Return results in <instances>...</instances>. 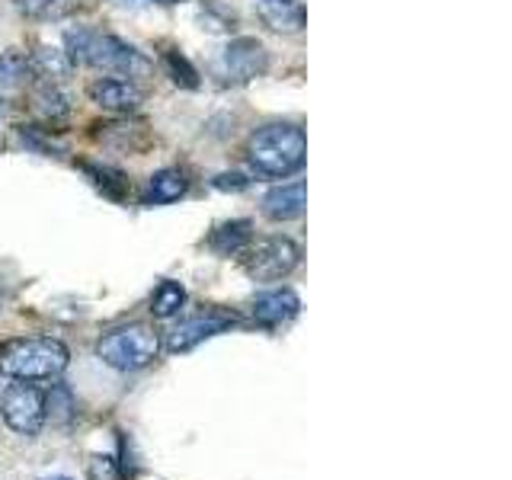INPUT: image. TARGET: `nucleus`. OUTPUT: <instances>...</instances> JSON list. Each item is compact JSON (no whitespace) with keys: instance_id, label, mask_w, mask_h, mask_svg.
Masks as SVG:
<instances>
[{"instance_id":"f257e3e1","label":"nucleus","mask_w":512,"mask_h":480,"mask_svg":"<svg viewBox=\"0 0 512 480\" xmlns=\"http://www.w3.org/2000/svg\"><path fill=\"white\" fill-rule=\"evenodd\" d=\"M64 52L71 61L90 64L96 71H109L119 77H148L151 74V61L144 58L135 45L122 42L119 36H109V32H96L90 26H77L64 32Z\"/></svg>"},{"instance_id":"f03ea898","label":"nucleus","mask_w":512,"mask_h":480,"mask_svg":"<svg viewBox=\"0 0 512 480\" xmlns=\"http://www.w3.org/2000/svg\"><path fill=\"white\" fill-rule=\"evenodd\" d=\"M304 157H308V141L298 125L276 122V125H263L256 128L247 141V160L256 173L272 176V180H282V176H292L304 167Z\"/></svg>"},{"instance_id":"7ed1b4c3","label":"nucleus","mask_w":512,"mask_h":480,"mask_svg":"<svg viewBox=\"0 0 512 480\" xmlns=\"http://www.w3.org/2000/svg\"><path fill=\"white\" fill-rule=\"evenodd\" d=\"M71 362V352L55 336H20L0 346V372L13 381H52Z\"/></svg>"},{"instance_id":"20e7f679","label":"nucleus","mask_w":512,"mask_h":480,"mask_svg":"<svg viewBox=\"0 0 512 480\" xmlns=\"http://www.w3.org/2000/svg\"><path fill=\"white\" fill-rule=\"evenodd\" d=\"M160 352V333L148 324H125L100 336L96 356L116 372H141Z\"/></svg>"},{"instance_id":"39448f33","label":"nucleus","mask_w":512,"mask_h":480,"mask_svg":"<svg viewBox=\"0 0 512 480\" xmlns=\"http://www.w3.org/2000/svg\"><path fill=\"white\" fill-rule=\"evenodd\" d=\"M301 263V250L288 237H263L240 250V266L253 282H279Z\"/></svg>"},{"instance_id":"423d86ee","label":"nucleus","mask_w":512,"mask_h":480,"mask_svg":"<svg viewBox=\"0 0 512 480\" xmlns=\"http://www.w3.org/2000/svg\"><path fill=\"white\" fill-rule=\"evenodd\" d=\"M0 416L16 436H39L48 420L45 394L32 381H16L0 394Z\"/></svg>"},{"instance_id":"0eeeda50","label":"nucleus","mask_w":512,"mask_h":480,"mask_svg":"<svg viewBox=\"0 0 512 480\" xmlns=\"http://www.w3.org/2000/svg\"><path fill=\"white\" fill-rule=\"evenodd\" d=\"M266 68H269L266 48L263 42H256L250 36L224 45V52L218 55V64H215V71L224 84H247V80L266 74Z\"/></svg>"},{"instance_id":"6e6552de","label":"nucleus","mask_w":512,"mask_h":480,"mask_svg":"<svg viewBox=\"0 0 512 480\" xmlns=\"http://www.w3.org/2000/svg\"><path fill=\"white\" fill-rule=\"evenodd\" d=\"M237 324V317L228 314V311H218V308H208L196 317H186L180 320L170 333H167V349L170 352H189V349H196L199 343L205 340H212V336L224 333L228 327Z\"/></svg>"},{"instance_id":"1a4fd4ad","label":"nucleus","mask_w":512,"mask_h":480,"mask_svg":"<svg viewBox=\"0 0 512 480\" xmlns=\"http://www.w3.org/2000/svg\"><path fill=\"white\" fill-rule=\"evenodd\" d=\"M90 100L109 112H135L144 103V90L125 77H100L87 87Z\"/></svg>"},{"instance_id":"9d476101","label":"nucleus","mask_w":512,"mask_h":480,"mask_svg":"<svg viewBox=\"0 0 512 480\" xmlns=\"http://www.w3.org/2000/svg\"><path fill=\"white\" fill-rule=\"evenodd\" d=\"M301 311V301L292 288H272L253 301V320L260 327H282Z\"/></svg>"},{"instance_id":"9b49d317","label":"nucleus","mask_w":512,"mask_h":480,"mask_svg":"<svg viewBox=\"0 0 512 480\" xmlns=\"http://www.w3.org/2000/svg\"><path fill=\"white\" fill-rule=\"evenodd\" d=\"M304 196H308V189H304L301 180L269 189L263 199V215L269 221H295L304 212Z\"/></svg>"},{"instance_id":"f8f14e48","label":"nucleus","mask_w":512,"mask_h":480,"mask_svg":"<svg viewBox=\"0 0 512 480\" xmlns=\"http://www.w3.org/2000/svg\"><path fill=\"white\" fill-rule=\"evenodd\" d=\"M29 71L36 74V77H42L45 84H61V80H68L71 77V71H74V61L68 58V52L64 48H52V45H42V48H36L32 52V58H29Z\"/></svg>"},{"instance_id":"ddd939ff","label":"nucleus","mask_w":512,"mask_h":480,"mask_svg":"<svg viewBox=\"0 0 512 480\" xmlns=\"http://www.w3.org/2000/svg\"><path fill=\"white\" fill-rule=\"evenodd\" d=\"M186 189H189V180L180 170H160V173L151 176V186H148V196H144V202H148V205H167V202L183 199Z\"/></svg>"},{"instance_id":"4468645a","label":"nucleus","mask_w":512,"mask_h":480,"mask_svg":"<svg viewBox=\"0 0 512 480\" xmlns=\"http://www.w3.org/2000/svg\"><path fill=\"white\" fill-rule=\"evenodd\" d=\"M250 244V221H231L221 224V228L208 237V247L221 256H234Z\"/></svg>"},{"instance_id":"2eb2a0df","label":"nucleus","mask_w":512,"mask_h":480,"mask_svg":"<svg viewBox=\"0 0 512 480\" xmlns=\"http://www.w3.org/2000/svg\"><path fill=\"white\" fill-rule=\"evenodd\" d=\"M186 304V288L180 282H160L154 288V295H151V314L160 317V320H167V317H176L180 314V308Z\"/></svg>"},{"instance_id":"dca6fc26","label":"nucleus","mask_w":512,"mask_h":480,"mask_svg":"<svg viewBox=\"0 0 512 480\" xmlns=\"http://www.w3.org/2000/svg\"><path fill=\"white\" fill-rule=\"evenodd\" d=\"M13 4L29 20H58V16L80 7V0H13Z\"/></svg>"},{"instance_id":"f3484780","label":"nucleus","mask_w":512,"mask_h":480,"mask_svg":"<svg viewBox=\"0 0 512 480\" xmlns=\"http://www.w3.org/2000/svg\"><path fill=\"white\" fill-rule=\"evenodd\" d=\"M263 20L272 29L295 32V29H301V10L288 4V0H269V4L263 7Z\"/></svg>"},{"instance_id":"a211bd4d","label":"nucleus","mask_w":512,"mask_h":480,"mask_svg":"<svg viewBox=\"0 0 512 480\" xmlns=\"http://www.w3.org/2000/svg\"><path fill=\"white\" fill-rule=\"evenodd\" d=\"M29 58L20 52H4L0 55V87H20L29 77Z\"/></svg>"},{"instance_id":"6ab92c4d","label":"nucleus","mask_w":512,"mask_h":480,"mask_svg":"<svg viewBox=\"0 0 512 480\" xmlns=\"http://www.w3.org/2000/svg\"><path fill=\"white\" fill-rule=\"evenodd\" d=\"M164 61H167L170 77H173V84H176V87H186V90H196V87H199V74H196V68H192V64H189L180 52H167Z\"/></svg>"},{"instance_id":"aec40b11","label":"nucleus","mask_w":512,"mask_h":480,"mask_svg":"<svg viewBox=\"0 0 512 480\" xmlns=\"http://www.w3.org/2000/svg\"><path fill=\"white\" fill-rule=\"evenodd\" d=\"M36 100H39V109L45 112V116H52V119H58V116H64V112H68V100H64V93L55 84H45L36 93Z\"/></svg>"},{"instance_id":"412c9836","label":"nucleus","mask_w":512,"mask_h":480,"mask_svg":"<svg viewBox=\"0 0 512 480\" xmlns=\"http://www.w3.org/2000/svg\"><path fill=\"white\" fill-rule=\"evenodd\" d=\"M212 186L215 189H234V192H240V189H247V180L240 173H221V176H215V180H212Z\"/></svg>"},{"instance_id":"4be33fe9","label":"nucleus","mask_w":512,"mask_h":480,"mask_svg":"<svg viewBox=\"0 0 512 480\" xmlns=\"http://www.w3.org/2000/svg\"><path fill=\"white\" fill-rule=\"evenodd\" d=\"M93 474L96 477H106V480H116V468H112V458H93Z\"/></svg>"},{"instance_id":"5701e85b","label":"nucleus","mask_w":512,"mask_h":480,"mask_svg":"<svg viewBox=\"0 0 512 480\" xmlns=\"http://www.w3.org/2000/svg\"><path fill=\"white\" fill-rule=\"evenodd\" d=\"M154 4H164V7H173V4H183V0H154Z\"/></svg>"},{"instance_id":"b1692460","label":"nucleus","mask_w":512,"mask_h":480,"mask_svg":"<svg viewBox=\"0 0 512 480\" xmlns=\"http://www.w3.org/2000/svg\"><path fill=\"white\" fill-rule=\"evenodd\" d=\"M48 480H74V477H48Z\"/></svg>"}]
</instances>
